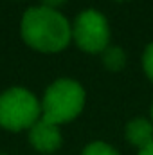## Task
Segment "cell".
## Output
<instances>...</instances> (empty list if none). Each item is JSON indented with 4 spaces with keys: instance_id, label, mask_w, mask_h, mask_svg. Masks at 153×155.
I'll return each instance as SVG.
<instances>
[{
    "instance_id": "10",
    "label": "cell",
    "mask_w": 153,
    "mask_h": 155,
    "mask_svg": "<svg viewBox=\"0 0 153 155\" xmlns=\"http://www.w3.org/2000/svg\"><path fill=\"white\" fill-rule=\"evenodd\" d=\"M43 2V5L45 7H50V9H56V7H60L65 0H41Z\"/></svg>"
},
{
    "instance_id": "3",
    "label": "cell",
    "mask_w": 153,
    "mask_h": 155,
    "mask_svg": "<svg viewBox=\"0 0 153 155\" xmlns=\"http://www.w3.org/2000/svg\"><path fill=\"white\" fill-rule=\"evenodd\" d=\"M41 117V103L33 92L22 87L7 88L0 94V126L9 132L31 128Z\"/></svg>"
},
{
    "instance_id": "2",
    "label": "cell",
    "mask_w": 153,
    "mask_h": 155,
    "mask_svg": "<svg viewBox=\"0 0 153 155\" xmlns=\"http://www.w3.org/2000/svg\"><path fill=\"white\" fill-rule=\"evenodd\" d=\"M85 107V88L69 78L56 79L47 87L41 99V119L61 124L76 119Z\"/></svg>"
},
{
    "instance_id": "13",
    "label": "cell",
    "mask_w": 153,
    "mask_h": 155,
    "mask_svg": "<svg viewBox=\"0 0 153 155\" xmlns=\"http://www.w3.org/2000/svg\"><path fill=\"white\" fill-rule=\"evenodd\" d=\"M0 155H5V153H0Z\"/></svg>"
},
{
    "instance_id": "12",
    "label": "cell",
    "mask_w": 153,
    "mask_h": 155,
    "mask_svg": "<svg viewBox=\"0 0 153 155\" xmlns=\"http://www.w3.org/2000/svg\"><path fill=\"white\" fill-rule=\"evenodd\" d=\"M151 119H153V103H151Z\"/></svg>"
},
{
    "instance_id": "8",
    "label": "cell",
    "mask_w": 153,
    "mask_h": 155,
    "mask_svg": "<svg viewBox=\"0 0 153 155\" xmlns=\"http://www.w3.org/2000/svg\"><path fill=\"white\" fill-rule=\"evenodd\" d=\"M81 155H119L117 150L114 146L106 144V143H101V141H96V143H90L83 152Z\"/></svg>"
},
{
    "instance_id": "11",
    "label": "cell",
    "mask_w": 153,
    "mask_h": 155,
    "mask_svg": "<svg viewBox=\"0 0 153 155\" xmlns=\"http://www.w3.org/2000/svg\"><path fill=\"white\" fill-rule=\"evenodd\" d=\"M137 155H153V144L146 146V148H142V150H139V153Z\"/></svg>"
},
{
    "instance_id": "9",
    "label": "cell",
    "mask_w": 153,
    "mask_h": 155,
    "mask_svg": "<svg viewBox=\"0 0 153 155\" xmlns=\"http://www.w3.org/2000/svg\"><path fill=\"white\" fill-rule=\"evenodd\" d=\"M142 67L146 76L153 81V41L144 49V56H142Z\"/></svg>"
},
{
    "instance_id": "5",
    "label": "cell",
    "mask_w": 153,
    "mask_h": 155,
    "mask_svg": "<svg viewBox=\"0 0 153 155\" xmlns=\"http://www.w3.org/2000/svg\"><path fill=\"white\" fill-rule=\"evenodd\" d=\"M29 143L33 144L34 150H38L41 153H54L63 143L61 130L58 124L49 123L40 117L29 128Z\"/></svg>"
},
{
    "instance_id": "7",
    "label": "cell",
    "mask_w": 153,
    "mask_h": 155,
    "mask_svg": "<svg viewBox=\"0 0 153 155\" xmlns=\"http://www.w3.org/2000/svg\"><path fill=\"white\" fill-rule=\"evenodd\" d=\"M101 54H103V65L108 71H121L126 65V54L117 45H108Z\"/></svg>"
},
{
    "instance_id": "1",
    "label": "cell",
    "mask_w": 153,
    "mask_h": 155,
    "mask_svg": "<svg viewBox=\"0 0 153 155\" xmlns=\"http://www.w3.org/2000/svg\"><path fill=\"white\" fill-rule=\"evenodd\" d=\"M20 33L24 41L40 52H60L72 38V27L58 11L45 5L31 7L24 13Z\"/></svg>"
},
{
    "instance_id": "4",
    "label": "cell",
    "mask_w": 153,
    "mask_h": 155,
    "mask_svg": "<svg viewBox=\"0 0 153 155\" xmlns=\"http://www.w3.org/2000/svg\"><path fill=\"white\" fill-rule=\"evenodd\" d=\"M72 38L85 52H103L110 41L108 20L96 9L79 13L72 25Z\"/></svg>"
},
{
    "instance_id": "6",
    "label": "cell",
    "mask_w": 153,
    "mask_h": 155,
    "mask_svg": "<svg viewBox=\"0 0 153 155\" xmlns=\"http://www.w3.org/2000/svg\"><path fill=\"white\" fill-rule=\"evenodd\" d=\"M126 139L139 150L153 144V124L146 117H135L126 124Z\"/></svg>"
}]
</instances>
